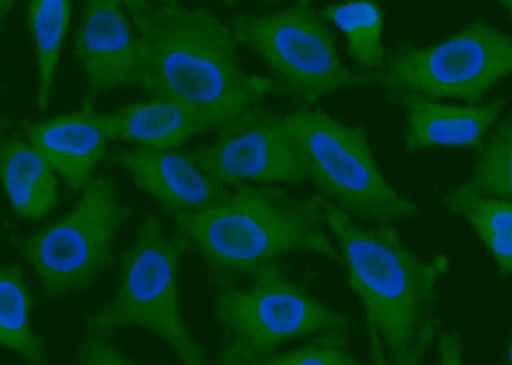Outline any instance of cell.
Returning a JSON list of instances; mask_svg holds the SVG:
<instances>
[{
  "instance_id": "6da1fadb",
  "label": "cell",
  "mask_w": 512,
  "mask_h": 365,
  "mask_svg": "<svg viewBox=\"0 0 512 365\" xmlns=\"http://www.w3.org/2000/svg\"><path fill=\"white\" fill-rule=\"evenodd\" d=\"M139 48V87L151 98L195 108L222 128L277 93L268 77L239 64L231 29L207 7L178 2H123Z\"/></svg>"
},
{
  "instance_id": "7a4b0ae2",
  "label": "cell",
  "mask_w": 512,
  "mask_h": 365,
  "mask_svg": "<svg viewBox=\"0 0 512 365\" xmlns=\"http://www.w3.org/2000/svg\"><path fill=\"white\" fill-rule=\"evenodd\" d=\"M323 212L367 328L378 333L391 365L419 364L436 340L437 282L448 256L424 260L395 226H367L325 198Z\"/></svg>"
},
{
  "instance_id": "3957f363",
  "label": "cell",
  "mask_w": 512,
  "mask_h": 365,
  "mask_svg": "<svg viewBox=\"0 0 512 365\" xmlns=\"http://www.w3.org/2000/svg\"><path fill=\"white\" fill-rule=\"evenodd\" d=\"M173 219L212 279H238L297 251L338 260L320 195L292 197L280 188L243 183L209 207Z\"/></svg>"
},
{
  "instance_id": "277c9868",
  "label": "cell",
  "mask_w": 512,
  "mask_h": 365,
  "mask_svg": "<svg viewBox=\"0 0 512 365\" xmlns=\"http://www.w3.org/2000/svg\"><path fill=\"white\" fill-rule=\"evenodd\" d=\"M250 282H216L214 313L221 328V357L229 365H250L294 338L330 331L347 333L350 321L296 284L277 261L246 275Z\"/></svg>"
},
{
  "instance_id": "5b68a950",
  "label": "cell",
  "mask_w": 512,
  "mask_h": 365,
  "mask_svg": "<svg viewBox=\"0 0 512 365\" xmlns=\"http://www.w3.org/2000/svg\"><path fill=\"white\" fill-rule=\"evenodd\" d=\"M192 246L180 232H166L158 217H146L122 256L117 294L89 314V333L108 335L137 326L163 340L183 365H209L181 313L178 267Z\"/></svg>"
},
{
  "instance_id": "8992f818",
  "label": "cell",
  "mask_w": 512,
  "mask_h": 365,
  "mask_svg": "<svg viewBox=\"0 0 512 365\" xmlns=\"http://www.w3.org/2000/svg\"><path fill=\"white\" fill-rule=\"evenodd\" d=\"M280 122L296 142L308 180L355 221L393 226L419 215V205L384 178L366 128L345 125L325 111L309 108L280 115Z\"/></svg>"
},
{
  "instance_id": "52a82bcc",
  "label": "cell",
  "mask_w": 512,
  "mask_h": 365,
  "mask_svg": "<svg viewBox=\"0 0 512 365\" xmlns=\"http://www.w3.org/2000/svg\"><path fill=\"white\" fill-rule=\"evenodd\" d=\"M229 29L238 45L262 58L277 94L299 105H316L328 94L371 81L342 64L335 36L306 0L268 14H236Z\"/></svg>"
},
{
  "instance_id": "ba28073f",
  "label": "cell",
  "mask_w": 512,
  "mask_h": 365,
  "mask_svg": "<svg viewBox=\"0 0 512 365\" xmlns=\"http://www.w3.org/2000/svg\"><path fill=\"white\" fill-rule=\"evenodd\" d=\"M511 70V36L475 21L436 45L396 47L371 79L390 94L456 98L477 106Z\"/></svg>"
},
{
  "instance_id": "9c48e42d",
  "label": "cell",
  "mask_w": 512,
  "mask_h": 365,
  "mask_svg": "<svg viewBox=\"0 0 512 365\" xmlns=\"http://www.w3.org/2000/svg\"><path fill=\"white\" fill-rule=\"evenodd\" d=\"M132 209L118 203L110 178H93L62 219L19 241L48 297L91 287L115 263V238Z\"/></svg>"
},
{
  "instance_id": "30bf717a",
  "label": "cell",
  "mask_w": 512,
  "mask_h": 365,
  "mask_svg": "<svg viewBox=\"0 0 512 365\" xmlns=\"http://www.w3.org/2000/svg\"><path fill=\"white\" fill-rule=\"evenodd\" d=\"M188 156L224 188L248 181L291 186L308 181L303 157L280 115L260 106L219 128V137L212 144Z\"/></svg>"
},
{
  "instance_id": "8fae6325",
  "label": "cell",
  "mask_w": 512,
  "mask_h": 365,
  "mask_svg": "<svg viewBox=\"0 0 512 365\" xmlns=\"http://www.w3.org/2000/svg\"><path fill=\"white\" fill-rule=\"evenodd\" d=\"M74 50L88 82L82 106L93 108L101 94L115 87L139 86V48L123 2H86Z\"/></svg>"
},
{
  "instance_id": "7c38bea8",
  "label": "cell",
  "mask_w": 512,
  "mask_h": 365,
  "mask_svg": "<svg viewBox=\"0 0 512 365\" xmlns=\"http://www.w3.org/2000/svg\"><path fill=\"white\" fill-rule=\"evenodd\" d=\"M113 159L171 215L205 209L229 192L210 180L185 152L137 147L118 151Z\"/></svg>"
},
{
  "instance_id": "4fadbf2b",
  "label": "cell",
  "mask_w": 512,
  "mask_h": 365,
  "mask_svg": "<svg viewBox=\"0 0 512 365\" xmlns=\"http://www.w3.org/2000/svg\"><path fill=\"white\" fill-rule=\"evenodd\" d=\"M390 98L405 111L403 134L405 145L412 151L437 147L480 149L506 106L504 99H494L489 105L460 106L444 105L417 94H390Z\"/></svg>"
},
{
  "instance_id": "5bb4252c",
  "label": "cell",
  "mask_w": 512,
  "mask_h": 365,
  "mask_svg": "<svg viewBox=\"0 0 512 365\" xmlns=\"http://www.w3.org/2000/svg\"><path fill=\"white\" fill-rule=\"evenodd\" d=\"M26 139L74 192H82L93 180L91 174L105 157L108 142L99 113L91 106L26 127Z\"/></svg>"
},
{
  "instance_id": "9a60e30c",
  "label": "cell",
  "mask_w": 512,
  "mask_h": 365,
  "mask_svg": "<svg viewBox=\"0 0 512 365\" xmlns=\"http://www.w3.org/2000/svg\"><path fill=\"white\" fill-rule=\"evenodd\" d=\"M108 140H125L144 149L176 151L197 135L214 130L209 118L171 99L151 98L111 115H99Z\"/></svg>"
},
{
  "instance_id": "2e32d148",
  "label": "cell",
  "mask_w": 512,
  "mask_h": 365,
  "mask_svg": "<svg viewBox=\"0 0 512 365\" xmlns=\"http://www.w3.org/2000/svg\"><path fill=\"white\" fill-rule=\"evenodd\" d=\"M0 183L12 210L24 219H41L59 203L52 166L18 137L0 140Z\"/></svg>"
},
{
  "instance_id": "e0dca14e",
  "label": "cell",
  "mask_w": 512,
  "mask_h": 365,
  "mask_svg": "<svg viewBox=\"0 0 512 365\" xmlns=\"http://www.w3.org/2000/svg\"><path fill=\"white\" fill-rule=\"evenodd\" d=\"M33 297L19 265H0V347L31 365H47V348L31 325Z\"/></svg>"
},
{
  "instance_id": "ac0fdd59",
  "label": "cell",
  "mask_w": 512,
  "mask_h": 365,
  "mask_svg": "<svg viewBox=\"0 0 512 365\" xmlns=\"http://www.w3.org/2000/svg\"><path fill=\"white\" fill-rule=\"evenodd\" d=\"M444 202L453 214L473 227L483 246L494 258L497 270L504 277H509L512 273L511 200L482 197L460 186L449 193Z\"/></svg>"
},
{
  "instance_id": "d6986e66",
  "label": "cell",
  "mask_w": 512,
  "mask_h": 365,
  "mask_svg": "<svg viewBox=\"0 0 512 365\" xmlns=\"http://www.w3.org/2000/svg\"><path fill=\"white\" fill-rule=\"evenodd\" d=\"M320 18L335 24L347 40L349 52L361 69L374 76L386 60L383 45V7L373 0L342 2L321 9Z\"/></svg>"
},
{
  "instance_id": "ffe728a7",
  "label": "cell",
  "mask_w": 512,
  "mask_h": 365,
  "mask_svg": "<svg viewBox=\"0 0 512 365\" xmlns=\"http://www.w3.org/2000/svg\"><path fill=\"white\" fill-rule=\"evenodd\" d=\"M70 7L67 0H31L26 7V19L38 65L36 106L41 113L47 110L50 101L60 48L69 28Z\"/></svg>"
},
{
  "instance_id": "44dd1931",
  "label": "cell",
  "mask_w": 512,
  "mask_h": 365,
  "mask_svg": "<svg viewBox=\"0 0 512 365\" xmlns=\"http://www.w3.org/2000/svg\"><path fill=\"white\" fill-rule=\"evenodd\" d=\"M470 192L497 200L512 197V125L509 120L495 127L494 134L478 149L477 164L465 185Z\"/></svg>"
},
{
  "instance_id": "7402d4cb",
  "label": "cell",
  "mask_w": 512,
  "mask_h": 365,
  "mask_svg": "<svg viewBox=\"0 0 512 365\" xmlns=\"http://www.w3.org/2000/svg\"><path fill=\"white\" fill-rule=\"evenodd\" d=\"M250 365H361L355 357L347 333H320L315 340L284 354L268 355Z\"/></svg>"
},
{
  "instance_id": "603a6c76",
  "label": "cell",
  "mask_w": 512,
  "mask_h": 365,
  "mask_svg": "<svg viewBox=\"0 0 512 365\" xmlns=\"http://www.w3.org/2000/svg\"><path fill=\"white\" fill-rule=\"evenodd\" d=\"M77 365H168L142 364L130 359L106 335L89 333L77 348Z\"/></svg>"
},
{
  "instance_id": "cb8c5ba5",
  "label": "cell",
  "mask_w": 512,
  "mask_h": 365,
  "mask_svg": "<svg viewBox=\"0 0 512 365\" xmlns=\"http://www.w3.org/2000/svg\"><path fill=\"white\" fill-rule=\"evenodd\" d=\"M437 342H439V365H465L463 340L458 331H443Z\"/></svg>"
},
{
  "instance_id": "d4e9b609",
  "label": "cell",
  "mask_w": 512,
  "mask_h": 365,
  "mask_svg": "<svg viewBox=\"0 0 512 365\" xmlns=\"http://www.w3.org/2000/svg\"><path fill=\"white\" fill-rule=\"evenodd\" d=\"M367 343H369V365H391L378 333L371 328H367Z\"/></svg>"
},
{
  "instance_id": "484cf974",
  "label": "cell",
  "mask_w": 512,
  "mask_h": 365,
  "mask_svg": "<svg viewBox=\"0 0 512 365\" xmlns=\"http://www.w3.org/2000/svg\"><path fill=\"white\" fill-rule=\"evenodd\" d=\"M12 7H14V2H11V0H0V36H2V31H4Z\"/></svg>"
},
{
  "instance_id": "4316f807",
  "label": "cell",
  "mask_w": 512,
  "mask_h": 365,
  "mask_svg": "<svg viewBox=\"0 0 512 365\" xmlns=\"http://www.w3.org/2000/svg\"><path fill=\"white\" fill-rule=\"evenodd\" d=\"M209 365H229L227 362H224V360L221 359V357H217V360H214L212 364Z\"/></svg>"
}]
</instances>
